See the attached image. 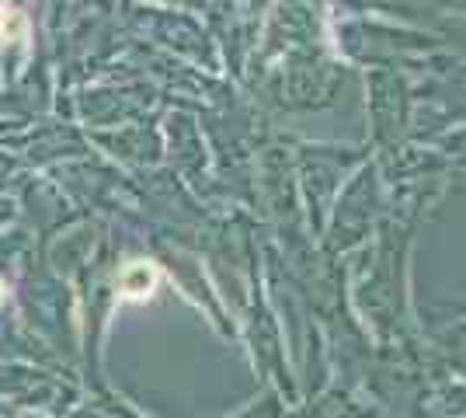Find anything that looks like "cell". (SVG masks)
<instances>
[{
    "label": "cell",
    "mask_w": 466,
    "mask_h": 418,
    "mask_svg": "<svg viewBox=\"0 0 466 418\" xmlns=\"http://www.w3.org/2000/svg\"><path fill=\"white\" fill-rule=\"evenodd\" d=\"M154 286H157V269L150 261H133L118 276V293H122V300H147L154 293Z\"/></svg>",
    "instance_id": "cell-1"
},
{
    "label": "cell",
    "mask_w": 466,
    "mask_h": 418,
    "mask_svg": "<svg viewBox=\"0 0 466 418\" xmlns=\"http://www.w3.org/2000/svg\"><path fill=\"white\" fill-rule=\"evenodd\" d=\"M0 39L25 42L28 39V18L18 15L15 7H0Z\"/></svg>",
    "instance_id": "cell-2"
}]
</instances>
